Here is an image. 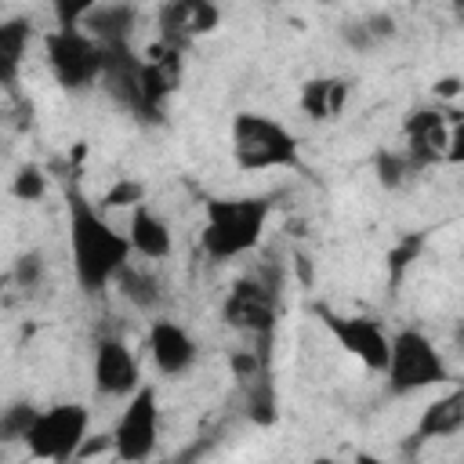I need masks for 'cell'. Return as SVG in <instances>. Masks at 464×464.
Listing matches in <instances>:
<instances>
[{"instance_id":"27","label":"cell","mask_w":464,"mask_h":464,"mask_svg":"<svg viewBox=\"0 0 464 464\" xmlns=\"http://www.w3.org/2000/svg\"><path fill=\"white\" fill-rule=\"evenodd\" d=\"M341 36H344V44H348V47H355V51H370V47H377V40H373V33L366 29V22H362V18L344 22V25H341Z\"/></svg>"},{"instance_id":"9","label":"cell","mask_w":464,"mask_h":464,"mask_svg":"<svg viewBox=\"0 0 464 464\" xmlns=\"http://www.w3.org/2000/svg\"><path fill=\"white\" fill-rule=\"evenodd\" d=\"M109 442H112V453L120 460H127V464L145 460V457L156 453V442H160V402H156V388L152 384H141L127 399Z\"/></svg>"},{"instance_id":"28","label":"cell","mask_w":464,"mask_h":464,"mask_svg":"<svg viewBox=\"0 0 464 464\" xmlns=\"http://www.w3.org/2000/svg\"><path fill=\"white\" fill-rule=\"evenodd\" d=\"M446 163H464V112H453V123H450V149H446Z\"/></svg>"},{"instance_id":"22","label":"cell","mask_w":464,"mask_h":464,"mask_svg":"<svg viewBox=\"0 0 464 464\" xmlns=\"http://www.w3.org/2000/svg\"><path fill=\"white\" fill-rule=\"evenodd\" d=\"M420 246H424V232H410V236H402L399 246L388 254V286H392V290L402 283V276H406V268L413 265V257L420 254Z\"/></svg>"},{"instance_id":"8","label":"cell","mask_w":464,"mask_h":464,"mask_svg":"<svg viewBox=\"0 0 464 464\" xmlns=\"http://www.w3.org/2000/svg\"><path fill=\"white\" fill-rule=\"evenodd\" d=\"M312 315L326 326V334L348 352L355 355L370 373H384L388 370V355H392V337L384 334V326L370 315H341L330 304L315 301Z\"/></svg>"},{"instance_id":"6","label":"cell","mask_w":464,"mask_h":464,"mask_svg":"<svg viewBox=\"0 0 464 464\" xmlns=\"http://www.w3.org/2000/svg\"><path fill=\"white\" fill-rule=\"evenodd\" d=\"M44 58L58 87H65L69 94L102 83V44L87 29H51L44 36Z\"/></svg>"},{"instance_id":"23","label":"cell","mask_w":464,"mask_h":464,"mask_svg":"<svg viewBox=\"0 0 464 464\" xmlns=\"http://www.w3.org/2000/svg\"><path fill=\"white\" fill-rule=\"evenodd\" d=\"M11 196L22 199V203H36V199H44V196H47V174H44L40 167H33V163L18 167L14 178H11Z\"/></svg>"},{"instance_id":"26","label":"cell","mask_w":464,"mask_h":464,"mask_svg":"<svg viewBox=\"0 0 464 464\" xmlns=\"http://www.w3.org/2000/svg\"><path fill=\"white\" fill-rule=\"evenodd\" d=\"M138 203H145V185H141V181H130V178L116 181V185L102 196V207H138Z\"/></svg>"},{"instance_id":"7","label":"cell","mask_w":464,"mask_h":464,"mask_svg":"<svg viewBox=\"0 0 464 464\" xmlns=\"http://www.w3.org/2000/svg\"><path fill=\"white\" fill-rule=\"evenodd\" d=\"M87 428H91V410L83 402H58L36 413L29 435H25V450L36 460H72L80 457L83 442H87Z\"/></svg>"},{"instance_id":"31","label":"cell","mask_w":464,"mask_h":464,"mask_svg":"<svg viewBox=\"0 0 464 464\" xmlns=\"http://www.w3.org/2000/svg\"><path fill=\"white\" fill-rule=\"evenodd\" d=\"M294 268H297L301 283H312V265H308V257H304V254H294Z\"/></svg>"},{"instance_id":"24","label":"cell","mask_w":464,"mask_h":464,"mask_svg":"<svg viewBox=\"0 0 464 464\" xmlns=\"http://www.w3.org/2000/svg\"><path fill=\"white\" fill-rule=\"evenodd\" d=\"M14 283H18V290H25V294H33L36 286H40V279H44V254H36V250H29V254H22L18 261H14Z\"/></svg>"},{"instance_id":"29","label":"cell","mask_w":464,"mask_h":464,"mask_svg":"<svg viewBox=\"0 0 464 464\" xmlns=\"http://www.w3.org/2000/svg\"><path fill=\"white\" fill-rule=\"evenodd\" d=\"M362 22H366V29L373 33V40H377V44H384V40H392V36H395V18H392L388 11H377V14H366Z\"/></svg>"},{"instance_id":"16","label":"cell","mask_w":464,"mask_h":464,"mask_svg":"<svg viewBox=\"0 0 464 464\" xmlns=\"http://www.w3.org/2000/svg\"><path fill=\"white\" fill-rule=\"evenodd\" d=\"M297 105L315 123H334L348 105V80L341 76H312L301 83Z\"/></svg>"},{"instance_id":"19","label":"cell","mask_w":464,"mask_h":464,"mask_svg":"<svg viewBox=\"0 0 464 464\" xmlns=\"http://www.w3.org/2000/svg\"><path fill=\"white\" fill-rule=\"evenodd\" d=\"M116 290L138 308V312H156L163 304V283L156 279V272L138 268V265H123L116 272Z\"/></svg>"},{"instance_id":"5","label":"cell","mask_w":464,"mask_h":464,"mask_svg":"<svg viewBox=\"0 0 464 464\" xmlns=\"http://www.w3.org/2000/svg\"><path fill=\"white\" fill-rule=\"evenodd\" d=\"M450 381H453L450 362L428 334H420L413 326L392 334V355H388V370H384L388 395H413V392L450 384Z\"/></svg>"},{"instance_id":"25","label":"cell","mask_w":464,"mask_h":464,"mask_svg":"<svg viewBox=\"0 0 464 464\" xmlns=\"http://www.w3.org/2000/svg\"><path fill=\"white\" fill-rule=\"evenodd\" d=\"M98 7V0H51V11L62 29H80V22Z\"/></svg>"},{"instance_id":"21","label":"cell","mask_w":464,"mask_h":464,"mask_svg":"<svg viewBox=\"0 0 464 464\" xmlns=\"http://www.w3.org/2000/svg\"><path fill=\"white\" fill-rule=\"evenodd\" d=\"M36 406L33 402H11L4 413H0V439L4 442H25L33 420H36Z\"/></svg>"},{"instance_id":"14","label":"cell","mask_w":464,"mask_h":464,"mask_svg":"<svg viewBox=\"0 0 464 464\" xmlns=\"http://www.w3.org/2000/svg\"><path fill=\"white\" fill-rule=\"evenodd\" d=\"M464 431V384L435 395L420 417H417V428H413V442H431V439H450Z\"/></svg>"},{"instance_id":"17","label":"cell","mask_w":464,"mask_h":464,"mask_svg":"<svg viewBox=\"0 0 464 464\" xmlns=\"http://www.w3.org/2000/svg\"><path fill=\"white\" fill-rule=\"evenodd\" d=\"M138 25V7L130 0H109V4H98L83 22L80 29H87L98 44H116V40H130V29Z\"/></svg>"},{"instance_id":"11","label":"cell","mask_w":464,"mask_h":464,"mask_svg":"<svg viewBox=\"0 0 464 464\" xmlns=\"http://www.w3.org/2000/svg\"><path fill=\"white\" fill-rule=\"evenodd\" d=\"M221 22V11L214 0H163L156 11V29L174 47L188 51L192 40L214 33Z\"/></svg>"},{"instance_id":"15","label":"cell","mask_w":464,"mask_h":464,"mask_svg":"<svg viewBox=\"0 0 464 464\" xmlns=\"http://www.w3.org/2000/svg\"><path fill=\"white\" fill-rule=\"evenodd\" d=\"M127 239L134 246L138 257L145 261H167L170 250H174V239H170V225L149 207V203H138L130 210V225H127Z\"/></svg>"},{"instance_id":"30","label":"cell","mask_w":464,"mask_h":464,"mask_svg":"<svg viewBox=\"0 0 464 464\" xmlns=\"http://www.w3.org/2000/svg\"><path fill=\"white\" fill-rule=\"evenodd\" d=\"M431 91H435V98L450 102V98H457V94L464 91V76H439V80L431 83Z\"/></svg>"},{"instance_id":"10","label":"cell","mask_w":464,"mask_h":464,"mask_svg":"<svg viewBox=\"0 0 464 464\" xmlns=\"http://www.w3.org/2000/svg\"><path fill=\"white\" fill-rule=\"evenodd\" d=\"M141 388V370L123 337H98L94 344V392L105 399H123Z\"/></svg>"},{"instance_id":"1","label":"cell","mask_w":464,"mask_h":464,"mask_svg":"<svg viewBox=\"0 0 464 464\" xmlns=\"http://www.w3.org/2000/svg\"><path fill=\"white\" fill-rule=\"evenodd\" d=\"M65 214H69V257L72 276L83 294H102L116 283V272L130 261L134 246L123 232L109 225V218L87 199V192L69 178L65 185Z\"/></svg>"},{"instance_id":"4","label":"cell","mask_w":464,"mask_h":464,"mask_svg":"<svg viewBox=\"0 0 464 464\" xmlns=\"http://www.w3.org/2000/svg\"><path fill=\"white\" fill-rule=\"evenodd\" d=\"M232 160L239 170H276L301 167L297 138L265 112H236L232 116Z\"/></svg>"},{"instance_id":"32","label":"cell","mask_w":464,"mask_h":464,"mask_svg":"<svg viewBox=\"0 0 464 464\" xmlns=\"http://www.w3.org/2000/svg\"><path fill=\"white\" fill-rule=\"evenodd\" d=\"M453 344H457V348L464 352V319H460V323L453 326Z\"/></svg>"},{"instance_id":"20","label":"cell","mask_w":464,"mask_h":464,"mask_svg":"<svg viewBox=\"0 0 464 464\" xmlns=\"http://www.w3.org/2000/svg\"><path fill=\"white\" fill-rule=\"evenodd\" d=\"M373 170H377V181H381L384 188H402L420 167L410 160L406 149H381V152L373 156Z\"/></svg>"},{"instance_id":"13","label":"cell","mask_w":464,"mask_h":464,"mask_svg":"<svg viewBox=\"0 0 464 464\" xmlns=\"http://www.w3.org/2000/svg\"><path fill=\"white\" fill-rule=\"evenodd\" d=\"M149 355H152V366L163 373V377H181L192 370L199 348L192 341V334L174 323V319H156L149 326Z\"/></svg>"},{"instance_id":"33","label":"cell","mask_w":464,"mask_h":464,"mask_svg":"<svg viewBox=\"0 0 464 464\" xmlns=\"http://www.w3.org/2000/svg\"><path fill=\"white\" fill-rule=\"evenodd\" d=\"M450 4H453V7H457V11H464V0H450Z\"/></svg>"},{"instance_id":"12","label":"cell","mask_w":464,"mask_h":464,"mask_svg":"<svg viewBox=\"0 0 464 464\" xmlns=\"http://www.w3.org/2000/svg\"><path fill=\"white\" fill-rule=\"evenodd\" d=\"M450 123H453V112H442V109H431V105H420V109H413V112L402 120L406 152H410V160H413L420 170L446 160V149H450Z\"/></svg>"},{"instance_id":"34","label":"cell","mask_w":464,"mask_h":464,"mask_svg":"<svg viewBox=\"0 0 464 464\" xmlns=\"http://www.w3.org/2000/svg\"><path fill=\"white\" fill-rule=\"evenodd\" d=\"M319 4H334V0H319Z\"/></svg>"},{"instance_id":"2","label":"cell","mask_w":464,"mask_h":464,"mask_svg":"<svg viewBox=\"0 0 464 464\" xmlns=\"http://www.w3.org/2000/svg\"><path fill=\"white\" fill-rule=\"evenodd\" d=\"M268 196H210L203 199L199 246L210 261H236L261 243L268 225Z\"/></svg>"},{"instance_id":"18","label":"cell","mask_w":464,"mask_h":464,"mask_svg":"<svg viewBox=\"0 0 464 464\" xmlns=\"http://www.w3.org/2000/svg\"><path fill=\"white\" fill-rule=\"evenodd\" d=\"M29 40H33V22L25 14H11V18L0 22V80H4L7 91H14L22 58L29 51Z\"/></svg>"},{"instance_id":"3","label":"cell","mask_w":464,"mask_h":464,"mask_svg":"<svg viewBox=\"0 0 464 464\" xmlns=\"http://www.w3.org/2000/svg\"><path fill=\"white\" fill-rule=\"evenodd\" d=\"M279 304H283V265L261 261L254 272H243L239 279H232L221 301V319L239 334L272 337Z\"/></svg>"}]
</instances>
